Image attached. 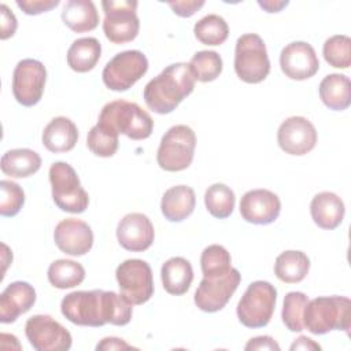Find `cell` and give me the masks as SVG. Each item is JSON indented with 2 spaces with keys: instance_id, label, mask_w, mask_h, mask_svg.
<instances>
[{
  "instance_id": "42",
  "label": "cell",
  "mask_w": 351,
  "mask_h": 351,
  "mask_svg": "<svg viewBox=\"0 0 351 351\" xmlns=\"http://www.w3.org/2000/svg\"><path fill=\"white\" fill-rule=\"evenodd\" d=\"M245 351H261V350H276L280 351V346L277 344V341L270 337V336H258L251 339L247 344H245Z\"/></svg>"
},
{
  "instance_id": "24",
  "label": "cell",
  "mask_w": 351,
  "mask_h": 351,
  "mask_svg": "<svg viewBox=\"0 0 351 351\" xmlns=\"http://www.w3.org/2000/svg\"><path fill=\"white\" fill-rule=\"evenodd\" d=\"M160 277L163 288L170 295H184L192 281H193V269L189 261L182 256H173L167 259L160 269Z\"/></svg>"
},
{
  "instance_id": "36",
  "label": "cell",
  "mask_w": 351,
  "mask_h": 351,
  "mask_svg": "<svg viewBox=\"0 0 351 351\" xmlns=\"http://www.w3.org/2000/svg\"><path fill=\"white\" fill-rule=\"evenodd\" d=\"M232 258L228 250L219 244L206 247L200 256L203 277H214L228 273L232 269Z\"/></svg>"
},
{
  "instance_id": "4",
  "label": "cell",
  "mask_w": 351,
  "mask_h": 351,
  "mask_svg": "<svg viewBox=\"0 0 351 351\" xmlns=\"http://www.w3.org/2000/svg\"><path fill=\"white\" fill-rule=\"evenodd\" d=\"M97 122L132 140L148 138L154 129V121L145 110L137 103L122 99L107 103L101 108Z\"/></svg>"
},
{
  "instance_id": "45",
  "label": "cell",
  "mask_w": 351,
  "mask_h": 351,
  "mask_svg": "<svg viewBox=\"0 0 351 351\" xmlns=\"http://www.w3.org/2000/svg\"><path fill=\"white\" fill-rule=\"evenodd\" d=\"M289 1H273V0H263V1H258L259 7H262L266 12H278L281 11L284 7L288 5Z\"/></svg>"
},
{
  "instance_id": "32",
  "label": "cell",
  "mask_w": 351,
  "mask_h": 351,
  "mask_svg": "<svg viewBox=\"0 0 351 351\" xmlns=\"http://www.w3.org/2000/svg\"><path fill=\"white\" fill-rule=\"evenodd\" d=\"M234 192L225 184H213L204 193V204L207 211L219 219L230 217L234 208Z\"/></svg>"
},
{
  "instance_id": "38",
  "label": "cell",
  "mask_w": 351,
  "mask_h": 351,
  "mask_svg": "<svg viewBox=\"0 0 351 351\" xmlns=\"http://www.w3.org/2000/svg\"><path fill=\"white\" fill-rule=\"evenodd\" d=\"M0 192V214L3 217L16 215L25 203L23 189L14 181L1 180Z\"/></svg>"
},
{
  "instance_id": "9",
  "label": "cell",
  "mask_w": 351,
  "mask_h": 351,
  "mask_svg": "<svg viewBox=\"0 0 351 351\" xmlns=\"http://www.w3.org/2000/svg\"><path fill=\"white\" fill-rule=\"evenodd\" d=\"M136 0H103V32L114 44H125L134 40L140 30Z\"/></svg>"
},
{
  "instance_id": "16",
  "label": "cell",
  "mask_w": 351,
  "mask_h": 351,
  "mask_svg": "<svg viewBox=\"0 0 351 351\" xmlns=\"http://www.w3.org/2000/svg\"><path fill=\"white\" fill-rule=\"evenodd\" d=\"M280 66L288 78L303 81L315 75L319 69V60L311 44L306 41H292L282 48Z\"/></svg>"
},
{
  "instance_id": "41",
  "label": "cell",
  "mask_w": 351,
  "mask_h": 351,
  "mask_svg": "<svg viewBox=\"0 0 351 351\" xmlns=\"http://www.w3.org/2000/svg\"><path fill=\"white\" fill-rule=\"evenodd\" d=\"M0 15H1L0 38L7 40V38L14 36V33L18 27V22H16V18H15L14 12L5 4L0 5Z\"/></svg>"
},
{
  "instance_id": "5",
  "label": "cell",
  "mask_w": 351,
  "mask_h": 351,
  "mask_svg": "<svg viewBox=\"0 0 351 351\" xmlns=\"http://www.w3.org/2000/svg\"><path fill=\"white\" fill-rule=\"evenodd\" d=\"M276 300L277 289L274 285L262 280L251 282L236 308L239 321L252 329L266 326L274 313Z\"/></svg>"
},
{
  "instance_id": "11",
  "label": "cell",
  "mask_w": 351,
  "mask_h": 351,
  "mask_svg": "<svg viewBox=\"0 0 351 351\" xmlns=\"http://www.w3.org/2000/svg\"><path fill=\"white\" fill-rule=\"evenodd\" d=\"M121 295L132 304H143L154 295V278L151 266L143 259H126L117 270Z\"/></svg>"
},
{
  "instance_id": "22",
  "label": "cell",
  "mask_w": 351,
  "mask_h": 351,
  "mask_svg": "<svg viewBox=\"0 0 351 351\" xmlns=\"http://www.w3.org/2000/svg\"><path fill=\"white\" fill-rule=\"evenodd\" d=\"M41 140L44 147L53 154L69 152L78 141V129L70 118L56 117L44 128Z\"/></svg>"
},
{
  "instance_id": "44",
  "label": "cell",
  "mask_w": 351,
  "mask_h": 351,
  "mask_svg": "<svg viewBox=\"0 0 351 351\" xmlns=\"http://www.w3.org/2000/svg\"><path fill=\"white\" fill-rule=\"evenodd\" d=\"M291 350H321V346L307 336H300L292 343Z\"/></svg>"
},
{
  "instance_id": "21",
  "label": "cell",
  "mask_w": 351,
  "mask_h": 351,
  "mask_svg": "<svg viewBox=\"0 0 351 351\" xmlns=\"http://www.w3.org/2000/svg\"><path fill=\"white\" fill-rule=\"evenodd\" d=\"M346 207L343 200L333 192H319L310 203V214L317 226L321 229H336L344 218Z\"/></svg>"
},
{
  "instance_id": "17",
  "label": "cell",
  "mask_w": 351,
  "mask_h": 351,
  "mask_svg": "<svg viewBox=\"0 0 351 351\" xmlns=\"http://www.w3.org/2000/svg\"><path fill=\"white\" fill-rule=\"evenodd\" d=\"M281 211L280 197L269 189H251L240 200V214L244 221L255 225L273 223Z\"/></svg>"
},
{
  "instance_id": "7",
  "label": "cell",
  "mask_w": 351,
  "mask_h": 351,
  "mask_svg": "<svg viewBox=\"0 0 351 351\" xmlns=\"http://www.w3.org/2000/svg\"><path fill=\"white\" fill-rule=\"evenodd\" d=\"M49 182L55 204L66 213H84L89 204V196L81 186L75 170L66 162H55L49 167Z\"/></svg>"
},
{
  "instance_id": "29",
  "label": "cell",
  "mask_w": 351,
  "mask_h": 351,
  "mask_svg": "<svg viewBox=\"0 0 351 351\" xmlns=\"http://www.w3.org/2000/svg\"><path fill=\"white\" fill-rule=\"evenodd\" d=\"M310 259L302 251H284L276 258L274 274L285 284H296L306 278Z\"/></svg>"
},
{
  "instance_id": "15",
  "label": "cell",
  "mask_w": 351,
  "mask_h": 351,
  "mask_svg": "<svg viewBox=\"0 0 351 351\" xmlns=\"http://www.w3.org/2000/svg\"><path fill=\"white\" fill-rule=\"evenodd\" d=\"M277 143L289 155H306L317 144V130L304 117H289L278 128Z\"/></svg>"
},
{
  "instance_id": "25",
  "label": "cell",
  "mask_w": 351,
  "mask_h": 351,
  "mask_svg": "<svg viewBox=\"0 0 351 351\" xmlns=\"http://www.w3.org/2000/svg\"><path fill=\"white\" fill-rule=\"evenodd\" d=\"M62 21L70 30L84 33L97 27L99 14L90 0H69L63 7Z\"/></svg>"
},
{
  "instance_id": "18",
  "label": "cell",
  "mask_w": 351,
  "mask_h": 351,
  "mask_svg": "<svg viewBox=\"0 0 351 351\" xmlns=\"http://www.w3.org/2000/svg\"><path fill=\"white\" fill-rule=\"evenodd\" d=\"M117 239L122 248L132 252H143L152 245L155 229L145 214L130 213L119 221Z\"/></svg>"
},
{
  "instance_id": "37",
  "label": "cell",
  "mask_w": 351,
  "mask_h": 351,
  "mask_svg": "<svg viewBox=\"0 0 351 351\" xmlns=\"http://www.w3.org/2000/svg\"><path fill=\"white\" fill-rule=\"evenodd\" d=\"M322 55L329 66L348 69L351 64V38L344 34L329 37L322 47Z\"/></svg>"
},
{
  "instance_id": "31",
  "label": "cell",
  "mask_w": 351,
  "mask_h": 351,
  "mask_svg": "<svg viewBox=\"0 0 351 351\" xmlns=\"http://www.w3.org/2000/svg\"><path fill=\"white\" fill-rule=\"evenodd\" d=\"M193 33L204 45H221L229 36V26L222 16L208 14L195 23Z\"/></svg>"
},
{
  "instance_id": "20",
  "label": "cell",
  "mask_w": 351,
  "mask_h": 351,
  "mask_svg": "<svg viewBox=\"0 0 351 351\" xmlns=\"http://www.w3.org/2000/svg\"><path fill=\"white\" fill-rule=\"evenodd\" d=\"M36 303V291L26 281L11 282L0 295V321L15 322L21 314L27 313Z\"/></svg>"
},
{
  "instance_id": "26",
  "label": "cell",
  "mask_w": 351,
  "mask_h": 351,
  "mask_svg": "<svg viewBox=\"0 0 351 351\" xmlns=\"http://www.w3.org/2000/svg\"><path fill=\"white\" fill-rule=\"evenodd\" d=\"M322 103L335 111H343L351 104V82L344 74H328L318 88Z\"/></svg>"
},
{
  "instance_id": "6",
  "label": "cell",
  "mask_w": 351,
  "mask_h": 351,
  "mask_svg": "<svg viewBox=\"0 0 351 351\" xmlns=\"http://www.w3.org/2000/svg\"><path fill=\"white\" fill-rule=\"evenodd\" d=\"M234 71L247 84H259L270 73V60L265 41L255 33L237 38L234 48Z\"/></svg>"
},
{
  "instance_id": "27",
  "label": "cell",
  "mask_w": 351,
  "mask_h": 351,
  "mask_svg": "<svg viewBox=\"0 0 351 351\" xmlns=\"http://www.w3.org/2000/svg\"><path fill=\"white\" fill-rule=\"evenodd\" d=\"M1 171L14 178H26L37 173L41 167L40 155L29 148H15L1 156Z\"/></svg>"
},
{
  "instance_id": "33",
  "label": "cell",
  "mask_w": 351,
  "mask_h": 351,
  "mask_svg": "<svg viewBox=\"0 0 351 351\" xmlns=\"http://www.w3.org/2000/svg\"><path fill=\"white\" fill-rule=\"evenodd\" d=\"M195 80L210 82L219 77L222 71V58L215 51H199L188 63Z\"/></svg>"
},
{
  "instance_id": "40",
  "label": "cell",
  "mask_w": 351,
  "mask_h": 351,
  "mask_svg": "<svg viewBox=\"0 0 351 351\" xmlns=\"http://www.w3.org/2000/svg\"><path fill=\"white\" fill-rule=\"evenodd\" d=\"M170 8L173 10L174 14L182 18H189L192 16L196 11H199L203 5V0H176V1H167Z\"/></svg>"
},
{
  "instance_id": "19",
  "label": "cell",
  "mask_w": 351,
  "mask_h": 351,
  "mask_svg": "<svg viewBox=\"0 0 351 351\" xmlns=\"http://www.w3.org/2000/svg\"><path fill=\"white\" fill-rule=\"evenodd\" d=\"M53 240L62 252L71 256H81L90 251L93 232L85 221L66 218L55 226Z\"/></svg>"
},
{
  "instance_id": "3",
  "label": "cell",
  "mask_w": 351,
  "mask_h": 351,
  "mask_svg": "<svg viewBox=\"0 0 351 351\" xmlns=\"http://www.w3.org/2000/svg\"><path fill=\"white\" fill-rule=\"evenodd\" d=\"M303 324L313 335H325L330 330L350 333L351 302L346 296H319L308 300Z\"/></svg>"
},
{
  "instance_id": "10",
  "label": "cell",
  "mask_w": 351,
  "mask_h": 351,
  "mask_svg": "<svg viewBox=\"0 0 351 351\" xmlns=\"http://www.w3.org/2000/svg\"><path fill=\"white\" fill-rule=\"evenodd\" d=\"M148 70L147 56L137 49H129L117 53L103 69L101 77L104 85L115 92H123L132 88Z\"/></svg>"
},
{
  "instance_id": "13",
  "label": "cell",
  "mask_w": 351,
  "mask_h": 351,
  "mask_svg": "<svg viewBox=\"0 0 351 351\" xmlns=\"http://www.w3.org/2000/svg\"><path fill=\"white\" fill-rule=\"evenodd\" d=\"M45 81L47 70L40 60H19L12 73V95L15 100L25 107L37 104L43 97Z\"/></svg>"
},
{
  "instance_id": "12",
  "label": "cell",
  "mask_w": 351,
  "mask_h": 351,
  "mask_svg": "<svg viewBox=\"0 0 351 351\" xmlns=\"http://www.w3.org/2000/svg\"><path fill=\"white\" fill-rule=\"evenodd\" d=\"M25 335L37 351H67L73 339L70 332L47 314H36L25 324Z\"/></svg>"
},
{
  "instance_id": "23",
  "label": "cell",
  "mask_w": 351,
  "mask_h": 351,
  "mask_svg": "<svg viewBox=\"0 0 351 351\" xmlns=\"http://www.w3.org/2000/svg\"><path fill=\"white\" fill-rule=\"evenodd\" d=\"M195 204V191L188 185H176L163 193L160 210L167 221L181 222L193 213Z\"/></svg>"
},
{
  "instance_id": "35",
  "label": "cell",
  "mask_w": 351,
  "mask_h": 351,
  "mask_svg": "<svg viewBox=\"0 0 351 351\" xmlns=\"http://www.w3.org/2000/svg\"><path fill=\"white\" fill-rule=\"evenodd\" d=\"M308 303V298L303 292H288L284 298L281 318L287 329L291 332H302L304 329L303 314Z\"/></svg>"
},
{
  "instance_id": "34",
  "label": "cell",
  "mask_w": 351,
  "mask_h": 351,
  "mask_svg": "<svg viewBox=\"0 0 351 351\" xmlns=\"http://www.w3.org/2000/svg\"><path fill=\"white\" fill-rule=\"evenodd\" d=\"M86 145L96 156L110 158L118 149V133L114 129L97 122L95 126L90 128L88 133Z\"/></svg>"
},
{
  "instance_id": "14",
  "label": "cell",
  "mask_w": 351,
  "mask_h": 351,
  "mask_svg": "<svg viewBox=\"0 0 351 351\" xmlns=\"http://www.w3.org/2000/svg\"><path fill=\"white\" fill-rule=\"evenodd\" d=\"M240 280L241 274L234 267L221 276L203 277L195 292V304L206 313L222 310L236 292Z\"/></svg>"
},
{
  "instance_id": "43",
  "label": "cell",
  "mask_w": 351,
  "mask_h": 351,
  "mask_svg": "<svg viewBox=\"0 0 351 351\" xmlns=\"http://www.w3.org/2000/svg\"><path fill=\"white\" fill-rule=\"evenodd\" d=\"M134 348L130 344H128L125 340L118 339V337H104L97 346L96 350H104V351H111V350H130Z\"/></svg>"
},
{
  "instance_id": "1",
  "label": "cell",
  "mask_w": 351,
  "mask_h": 351,
  "mask_svg": "<svg viewBox=\"0 0 351 351\" xmlns=\"http://www.w3.org/2000/svg\"><path fill=\"white\" fill-rule=\"evenodd\" d=\"M62 314L80 326L99 328L106 324L123 326L132 319V304L114 291H75L62 299Z\"/></svg>"
},
{
  "instance_id": "8",
  "label": "cell",
  "mask_w": 351,
  "mask_h": 351,
  "mask_svg": "<svg viewBox=\"0 0 351 351\" xmlns=\"http://www.w3.org/2000/svg\"><path fill=\"white\" fill-rule=\"evenodd\" d=\"M196 134L186 125L171 126L162 137L156 162L166 171H181L189 167L193 160Z\"/></svg>"
},
{
  "instance_id": "28",
  "label": "cell",
  "mask_w": 351,
  "mask_h": 351,
  "mask_svg": "<svg viewBox=\"0 0 351 351\" xmlns=\"http://www.w3.org/2000/svg\"><path fill=\"white\" fill-rule=\"evenodd\" d=\"M101 45L95 37H82L70 45L67 51V64L77 73L90 71L99 62Z\"/></svg>"
},
{
  "instance_id": "39",
  "label": "cell",
  "mask_w": 351,
  "mask_h": 351,
  "mask_svg": "<svg viewBox=\"0 0 351 351\" xmlns=\"http://www.w3.org/2000/svg\"><path fill=\"white\" fill-rule=\"evenodd\" d=\"M59 0H16V5L26 15H38L55 8Z\"/></svg>"
},
{
  "instance_id": "2",
  "label": "cell",
  "mask_w": 351,
  "mask_h": 351,
  "mask_svg": "<svg viewBox=\"0 0 351 351\" xmlns=\"http://www.w3.org/2000/svg\"><path fill=\"white\" fill-rule=\"evenodd\" d=\"M195 81L188 63H173L147 82L144 101L154 112L169 114L192 93Z\"/></svg>"
},
{
  "instance_id": "30",
  "label": "cell",
  "mask_w": 351,
  "mask_h": 351,
  "mask_svg": "<svg viewBox=\"0 0 351 351\" xmlns=\"http://www.w3.org/2000/svg\"><path fill=\"white\" fill-rule=\"evenodd\" d=\"M48 281L58 289H67L80 285L85 278V269L71 259H58L48 267Z\"/></svg>"
}]
</instances>
